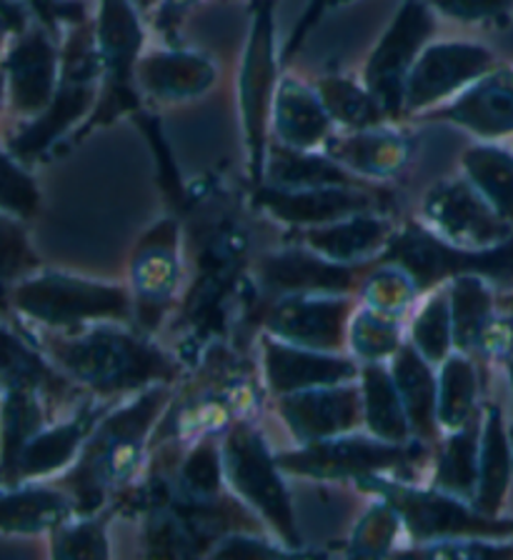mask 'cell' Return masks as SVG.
Instances as JSON below:
<instances>
[{
    "label": "cell",
    "mask_w": 513,
    "mask_h": 560,
    "mask_svg": "<svg viewBox=\"0 0 513 560\" xmlns=\"http://www.w3.org/2000/svg\"><path fill=\"white\" fill-rule=\"evenodd\" d=\"M165 400L168 390L153 388L95 428L91 441L83 445L75 468L58 483L71 498L75 513L91 515L98 511L108 490L136 468L143 438Z\"/></svg>",
    "instance_id": "6da1fadb"
},
{
    "label": "cell",
    "mask_w": 513,
    "mask_h": 560,
    "mask_svg": "<svg viewBox=\"0 0 513 560\" xmlns=\"http://www.w3.org/2000/svg\"><path fill=\"white\" fill-rule=\"evenodd\" d=\"M40 346L66 373L101 396L151 381L171 383L176 375V365L159 348L113 328H95L83 336H40Z\"/></svg>",
    "instance_id": "7a4b0ae2"
},
{
    "label": "cell",
    "mask_w": 513,
    "mask_h": 560,
    "mask_svg": "<svg viewBox=\"0 0 513 560\" xmlns=\"http://www.w3.org/2000/svg\"><path fill=\"white\" fill-rule=\"evenodd\" d=\"M98 78L101 56L95 23L83 18L71 25V33L60 50V78L54 101L11 140L8 153L19 158L21 163H31L50 145H56L75 122H85L98 101Z\"/></svg>",
    "instance_id": "3957f363"
},
{
    "label": "cell",
    "mask_w": 513,
    "mask_h": 560,
    "mask_svg": "<svg viewBox=\"0 0 513 560\" xmlns=\"http://www.w3.org/2000/svg\"><path fill=\"white\" fill-rule=\"evenodd\" d=\"M95 40L101 56V93L95 108L85 118L75 140L126 113L141 110L136 66L143 48V28L138 21V8L130 0H101L95 18Z\"/></svg>",
    "instance_id": "277c9868"
},
{
    "label": "cell",
    "mask_w": 513,
    "mask_h": 560,
    "mask_svg": "<svg viewBox=\"0 0 513 560\" xmlns=\"http://www.w3.org/2000/svg\"><path fill=\"white\" fill-rule=\"evenodd\" d=\"M276 0H254L250 11V33L243 52L238 78V105L243 120V136L248 148V171L254 186L260 188L266 180L268 163V128H271L273 101L278 91L276 58Z\"/></svg>",
    "instance_id": "5b68a950"
},
{
    "label": "cell",
    "mask_w": 513,
    "mask_h": 560,
    "mask_svg": "<svg viewBox=\"0 0 513 560\" xmlns=\"http://www.w3.org/2000/svg\"><path fill=\"white\" fill-rule=\"evenodd\" d=\"M11 308L48 328H73L85 320L126 318L128 295L124 288L60 273H36L11 288Z\"/></svg>",
    "instance_id": "8992f818"
},
{
    "label": "cell",
    "mask_w": 513,
    "mask_h": 560,
    "mask_svg": "<svg viewBox=\"0 0 513 560\" xmlns=\"http://www.w3.org/2000/svg\"><path fill=\"white\" fill-rule=\"evenodd\" d=\"M433 31H436L433 8L425 0H404L401 11L396 13L384 38L373 48L366 70H363V85L384 108L388 120L404 116L408 73Z\"/></svg>",
    "instance_id": "52a82bcc"
},
{
    "label": "cell",
    "mask_w": 513,
    "mask_h": 560,
    "mask_svg": "<svg viewBox=\"0 0 513 560\" xmlns=\"http://www.w3.org/2000/svg\"><path fill=\"white\" fill-rule=\"evenodd\" d=\"M388 258L404 266L419 288H429L446 276H489L506 285L513 283V238L478 253L456 243L446 245L421 228H406L390 243Z\"/></svg>",
    "instance_id": "ba28073f"
},
{
    "label": "cell",
    "mask_w": 513,
    "mask_h": 560,
    "mask_svg": "<svg viewBox=\"0 0 513 560\" xmlns=\"http://www.w3.org/2000/svg\"><path fill=\"white\" fill-rule=\"evenodd\" d=\"M223 460L233 488H236L250 505H256L258 511L266 515L268 523H271L291 546H299V533H295L293 525L291 501L289 495H285V488L276 472L278 463L268 455L264 438L258 435L254 425H233L229 441H225Z\"/></svg>",
    "instance_id": "9c48e42d"
},
{
    "label": "cell",
    "mask_w": 513,
    "mask_h": 560,
    "mask_svg": "<svg viewBox=\"0 0 513 560\" xmlns=\"http://www.w3.org/2000/svg\"><path fill=\"white\" fill-rule=\"evenodd\" d=\"M495 68L493 52L474 43L425 46L408 73L404 113H425Z\"/></svg>",
    "instance_id": "30bf717a"
},
{
    "label": "cell",
    "mask_w": 513,
    "mask_h": 560,
    "mask_svg": "<svg viewBox=\"0 0 513 560\" xmlns=\"http://www.w3.org/2000/svg\"><path fill=\"white\" fill-rule=\"evenodd\" d=\"M8 103L19 116L43 113L54 101L60 78V52L46 25H31L3 60Z\"/></svg>",
    "instance_id": "8fae6325"
},
{
    "label": "cell",
    "mask_w": 513,
    "mask_h": 560,
    "mask_svg": "<svg viewBox=\"0 0 513 560\" xmlns=\"http://www.w3.org/2000/svg\"><path fill=\"white\" fill-rule=\"evenodd\" d=\"M411 458V451L398 443L371 441V438H320L311 441L308 448L299 453L278 455V468L306 472L320 478L371 476V472L401 466Z\"/></svg>",
    "instance_id": "7c38bea8"
},
{
    "label": "cell",
    "mask_w": 513,
    "mask_h": 560,
    "mask_svg": "<svg viewBox=\"0 0 513 560\" xmlns=\"http://www.w3.org/2000/svg\"><path fill=\"white\" fill-rule=\"evenodd\" d=\"M376 480V478H373ZM373 486L386 495V501L396 508L398 518H404L419 538L436 536H511V521H491L489 515L471 513L446 495L421 493L404 486H390L386 480H376Z\"/></svg>",
    "instance_id": "4fadbf2b"
},
{
    "label": "cell",
    "mask_w": 513,
    "mask_h": 560,
    "mask_svg": "<svg viewBox=\"0 0 513 560\" xmlns=\"http://www.w3.org/2000/svg\"><path fill=\"white\" fill-rule=\"evenodd\" d=\"M425 218L436 223L456 245H491L506 241L511 223L491 208L471 183H441L425 198Z\"/></svg>",
    "instance_id": "5bb4252c"
},
{
    "label": "cell",
    "mask_w": 513,
    "mask_h": 560,
    "mask_svg": "<svg viewBox=\"0 0 513 560\" xmlns=\"http://www.w3.org/2000/svg\"><path fill=\"white\" fill-rule=\"evenodd\" d=\"M429 120H443L466 128L481 138L513 133V70L499 68L478 78L458 98L425 113Z\"/></svg>",
    "instance_id": "9a60e30c"
},
{
    "label": "cell",
    "mask_w": 513,
    "mask_h": 560,
    "mask_svg": "<svg viewBox=\"0 0 513 560\" xmlns=\"http://www.w3.org/2000/svg\"><path fill=\"white\" fill-rule=\"evenodd\" d=\"M363 402L355 385H324L283 398L281 413L303 443L341 435L361 420Z\"/></svg>",
    "instance_id": "2e32d148"
},
{
    "label": "cell",
    "mask_w": 513,
    "mask_h": 560,
    "mask_svg": "<svg viewBox=\"0 0 513 560\" xmlns=\"http://www.w3.org/2000/svg\"><path fill=\"white\" fill-rule=\"evenodd\" d=\"M219 70L201 52L155 50L138 60L136 81L141 91L161 101H186L203 95L215 83Z\"/></svg>",
    "instance_id": "e0dca14e"
},
{
    "label": "cell",
    "mask_w": 513,
    "mask_h": 560,
    "mask_svg": "<svg viewBox=\"0 0 513 560\" xmlns=\"http://www.w3.org/2000/svg\"><path fill=\"white\" fill-rule=\"evenodd\" d=\"M258 203L271 210L276 218L289 223H336L349 215L369 210L371 200L363 192H353L346 186L324 188H258Z\"/></svg>",
    "instance_id": "ac0fdd59"
},
{
    "label": "cell",
    "mask_w": 513,
    "mask_h": 560,
    "mask_svg": "<svg viewBox=\"0 0 513 560\" xmlns=\"http://www.w3.org/2000/svg\"><path fill=\"white\" fill-rule=\"evenodd\" d=\"M273 130L283 145L295 151H313L330 138V116L320 103L316 88L293 78H281L273 101Z\"/></svg>",
    "instance_id": "d6986e66"
},
{
    "label": "cell",
    "mask_w": 513,
    "mask_h": 560,
    "mask_svg": "<svg viewBox=\"0 0 513 560\" xmlns=\"http://www.w3.org/2000/svg\"><path fill=\"white\" fill-rule=\"evenodd\" d=\"M324 151L343 168L373 178L398 173L411 155V140L384 126L369 130H349V136L328 138Z\"/></svg>",
    "instance_id": "ffe728a7"
},
{
    "label": "cell",
    "mask_w": 513,
    "mask_h": 560,
    "mask_svg": "<svg viewBox=\"0 0 513 560\" xmlns=\"http://www.w3.org/2000/svg\"><path fill=\"white\" fill-rule=\"evenodd\" d=\"M3 390H33L56 406L71 396V383L28 340L0 323V393Z\"/></svg>",
    "instance_id": "44dd1931"
},
{
    "label": "cell",
    "mask_w": 513,
    "mask_h": 560,
    "mask_svg": "<svg viewBox=\"0 0 513 560\" xmlns=\"http://www.w3.org/2000/svg\"><path fill=\"white\" fill-rule=\"evenodd\" d=\"M349 313V301H311V298H293L283 301L273 311L268 326L278 338L291 346L308 348H338L343 336V320Z\"/></svg>",
    "instance_id": "7402d4cb"
},
{
    "label": "cell",
    "mask_w": 513,
    "mask_h": 560,
    "mask_svg": "<svg viewBox=\"0 0 513 560\" xmlns=\"http://www.w3.org/2000/svg\"><path fill=\"white\" fill-rule=\"evenodd\" d=\"M136 291L141 298V318L153 326L176 285V225L165 221L148 233L136 258Z\"/></svg>",
    "instance_id": "603a6c76"
},
{
    "label": "cell",
    "mask_w": 513,
    "mask_h": 560,
    "mask_svg": "<svg viewBox=\"0 0 513 560\" xmlns=\"http://www.w3.org/2000/svg\"><path fill=\"white\" fill-rule=\"evenodd\" d=\"M98 410L85 406L68 423L43 428L40 433L33 435L28 445H25V451L21 453L19 468H15V486L25 483V480L50 476V472L68 466L75 458L85 435L91 433V428L98 423Z\"/></svg>",
    "instance_id": "cb8c5ba5"
},
{
    "label": "cell",
    "mask_w": 513,
    "mask_h": 560,
    "mask_svg": "<svg viewBox=\"0 0 513 560\" xmlns=\"http://www.w3.org/2000/svg\"><path fill=\"white\" fill-rule=\"evenodd\" d=\"M266 368L271 385L281 393L338 385L355 375V368L349 361L306 353V350L273 343V340H266Z\"/></svg>",
    "instance_id": "d4e9b609"
},
{
    "label": "cell",
    "mask_w": 513,
    "mask_h": 560,
    "mask_svg": "<svg viewBox=\"0 0 513 560\" xmlns=\"http://www.w3.org/2000/svg\"><path fill=\"white\" fill-rule=\"evenodd\" d=\"M46 423V400L33 390L0 393V486L15 488L21 453Z\"/></svg>",
    "instance_id": "484cf974"
},
{
    "label": "cell",
    "mask_w": 513,
    "mask_h": 560,
    "mask_svg": "<svg viewBox=\"0 0 513 560\" xmlns=\"http://www.w3.org/2000/svg\"><path fill=\"white\" fill-rule=\"evenodd\" d=\"M71 513V498L60 488L15 486L0 493V533L54 530Z\"/></svg>",
    "instance_id": "4316f807"
},
{
    "label": "cell",
    "mask_w": 513,
    "mask_h": 560,
    "mask_svg": "<svg viewBox=\"0 0 513 560\" xmlns=\"http://www.w3.org/2000/svg\"><path fill=\"white\" fill-rule=\"evenodd\" d=\"M394 383L398 388V396L404 400L408 423L413 425V431L419 435L431 438L436 433L439 385L433 381L429 363L411 346L398 348L394 363Z\"/></svg>",
    "instance_id": "83f0119b"
},
{
    "label": "cell",
    "mask_w": 513,
    "mask_h": 560,
    "mask_svg": "<svg viewBox=\"0 0 513 560\" xmlns=\"http://www.w3.org/2000/svg\"><path fill=\"white\" fill-rule=\"evenodd\" d=\"M266 178L283 190H303V188H324V186H346L353 188L355 183L343 165L330 158L311 155V151H295L283 143L268 148Z\"/></svg>",
    "instance_id": "f1b7e54d"
},
{
    "label": "cell",
    "mask_w": 513,
    "mask_h": 560,
    "mask_svg": "<svg viewBox=\"0 0 513 560\" xmlns=\"http://www.w3.org/2000/svg\"><path fill=\"white\" fill-rule=\"evenodd\" d=\"M511 476V451L509 438L503 431V416L499 406H489L486 416V431L478 455V483H476V505L483 515H493L503 503Z\"/></svg>",
    "instance_id": "f546056e"
},
{
    "label": "cell",
    "mask_w": 513,
    "mask_h": 560,
    "mask_svg": "<svg viewBox=\"0 0 513 560\" xmlns=\"http://www.w3.org/2000/svg\"><path fill=\"white\" fill-rule=\"evenodd\" d=\"M260 276L271 288H285V291H346L351 285L349 268L308 258L303 253L266 258Z\"/></svg>",
    "instance_id": "4dcf8cb0"
},
{
    "label": "cell",
    "mask_w": 513,
    "mask_h": 560,
    "mask_svg": "<svg viewBox=\"0 0 513 560\" xmlns=\"http://www.w3.org/2000/svg\"><path fill=\"white\" fill-rule=\"evenodd\" d=\"M468 183L501 218L513 221V155L499 145H474L464 153Z\"/></svg>",
    "instance_id": "1f68e13d"
},
{
    "label": "cell",
    "mask_w": 513,
    "mask_h": 560,
    "mask_svg": "<svg viewBox=\"0 0 513 560\" xmlns=\"http://www.w3.org/2000/svg\"><path fill=\"white\" fill-rule=\"evenodd\" d=\"M316 93L334 122H341L349 130H369L384 126L388 116L366 85H359L351 78L328 75L316 81Z\"/></svg>",
    "instance_id": "d6a6232c"
},
{
    "label": "cell",
    "mask_w": 513,
    "mask_h": 560,
    "mask_svg": "<svg viewBox=\"0 0 513 560\" xmlns=\"http://www.w3.org/2000/svg\"><path fill=\"white\" fill-rule=\"evenodd\" d=\"M363 390H366V420L369 428L388 443H404L408 435V416L396 383L378 365H366L363 371Z\"/></svg>",
    "instance_id": "836d02e7"
},
{
    "label": "cell",
    "mask_w": 513,
    "mask_h": 560,
    "mask_svg": "<svg viewBox=\"0 0 513 560\" xmlns=\"http://www.w3.org/2000/svg\"><path fill=\"white\" fill-rule=\"evenodd\" d=\"M493 298L476 276H458L454 285V340L458 348H478L491 336Z\"/></svg>",
    "instance_id": "e575fe53"
},
{
    "label": "cell",
    "mask_w": 513,
    "mask_h": 560,
    "mask_svg": "<svg viewBox=\"0 0 513 560\" xmlns=\"http://www.w3.org/2000/svg\"><path fill=\"white\" fill-rule=\"evenodd\" d=\"M386 231L388 228L384 221H373V218L355 215L351 221H343V223L336 221L330 225L316 228V231L308 233V241L313 248L324 253V256H328L330 260L349 262L384 243Z\"/></svg>",
    "instance_id": "d590c367"
},
{
    "label": "cell",
    "mask_w": 513,
    "mask_h": 560,
    "mask_svg": "<svg viewBox=\"0 0 513 560\" xmlns=\"http://www.w3.org/2000/svg\"><path fill=\"white\" fill-rule=\"evenodd\" d=\"M40 268L19 218L0 213V313L11 308V288Z\"/></svg>",
    "instance_id": "8d00e7d4"
},
{
    "label": "cell",
    "mask_w": 513,
    "mask_h": 560,
    "mask_svg": "<svg viewBox=\"0 0 513 560\" xmlns=\"http://www.w3.org/2000/svg\"><path fill=\"white\" fill-rule=\"evenodd\" d=\"M436 483L456 495H474L478 483V420L460 425L456 438L443 448Z\"/></svg>",
    "instance_id": "74e56055"
},
{
    "label": "cell",
    "mask_w": 513,
    "mask_h": 560,
    "mask_svg": "<svg viewBox=\"0 0 513 560\" xmlns=\"http://www.w3.org/2000/svg\"><path fill=\"white\" fill-rule=\"evenodd\" d=\"M476 400V368L466 358H451L439 383V420L446 428H460L471 420Z\"/></svg>",
    "instance_id": "f35d334b"
},
{
    "label": "cell",
    "mask_w": 513,
    "mask_h": 560,
    "mask_svg": "<svg viewBox=\"0 0 513 560\" xmlns=\"http://www.w3.org/2000/svg\"><path fill=\"white\" fill-rule=\"evenodd\" d=\"M40 206V192L33 175L11 153L0 151V213L28 221Z\"/></svg>",
    "instance_id": "ab89813d"
},
{
    "label": "cell",
    "mask_w": 513,
    "mask_h": 560,
    "mask_svg": "<svg viewBox=\"0 0 513 560\" xmlns=\"http://www.w3.org/2000/svg\"><path fill=\"white\" fill-rule=\"evenodd\" d=\"M454 336V320H451V308L446 295H436L425 305L413 326L416 348L429 363H439L446 358V350Z\"/></svg>",
    "instance_id": "60d3db41"
},
{
    "label": "cell",
    "mask_w": 513,
    "mask_h": 560,
    "mask_svg": "<svg viewBox=\"0 0 513 560\" xmlns=\"http://www.w3.org/2000/svg\"><path fill=\"white\" fill-rule=\"evenodd\" d=\"M54 556L58 558H106V533L103 525L85 521L68 525L60 523L54 528Z\"/></svg>",
    "instance_id": "b9f144b4"
},
{
    "label": "cell",
    "mask_w": 513,
    "mask_h": 560,
    "mask_svg": "<svg viewBox=\"0 0 513 560\" xmlns=\"http://www.w3.org/2000/svg\"><path fill=\"white\" fill-rule=\"evenodd\" d=\"M353 346L371 361L386 355L390 350H398V326L378 311L361 313L353 326Z\"/></svg>",
    "instance_id": "7bdbcfd3"
},
{
    "label": "cell",
    "mask_w": 513,
    "mask_h": 560,
    "mask_svg": "<svg viewBox=\"0 0 513 560\" xmlns=\"http://www.w3.org/2000/svg\"><path fill=\"white\" fill-rule=\"evenodd\" d=\"M398 530V513L394 505H381L373 508L369 518L363 521L361 530L355 533L353 548L359 556H378L384 553V548L390 546Z\"/></svg>",
    "instance_id": "ee69618b"
},
{
    "label": "cell",
    "mask_w": 513,
    "mask_h": 560,
    "mask_svg": "<svg viewBox=\"0 0 513 560\" xmlns=\"http://www.w3.org/2000/svg\"><path fill=\"white\" fill-rule=\"evenodd\" d=\"M433 11L460 23L499 21L513 8V0H425Z\"/></svg>",
    "instance_id": "f6af8a7d"
},
{
    "label": "cell",
    "mask_w": 513,
    "mask_h": 560,
    "mask_svg": "<svg viewBox=\"0 0 513 560\" xmlns=\"http://www.w3.org/2000/svg\"><path fill=\"white\" fill-rule=\"evenodd\" d=\"M219 451H215L213 443H203L201 448H196V453L188 458L184 480L196 490V493H213V490L219 488Z\"/></svg>",
    "instance_id": "bcb514c9"
},
{
    "label": "cell",
    "mask_w": 513,
    "mask_h": 560,
    "mask_svg": "<svg viewBox=\"0 0 513 560\" xmlns=\"http://www.w3.org/2000/svg\"><path fill=\"white\" fill-rule=\"evenodd\" d=\"M408 295H411L408 278L401 273H394V270H386V273L376 276L369 285V298L378 311L401 308L408 301Z\"/></svg>",
    "instance_id": "7dc6e473"
},
{
    "label": "cell",
    "mask_w": 513,
    "mask_h": 560,
    "mask_svg": "<svg viewBox=\"0 0 513 560\" xmlns=\"http://www.w3.org/2000/svg\"><path fill=\"white\" fill-rule=\"evenodd\" d=\"M28 3V8L33 13L38 15L40 25H46L50 33H58L60 23H78L83 21V8L75 3H68V0H23Z\"/></svg>",
    "instance_id": "c3c4849f"
},
{
    "label": "cell",
    "mask_w": 513,
    "mask_h": 560,
    "mask_svg": "<svg viewBox=\"0 0 513 560\" xmlns=\"http://www.w3.org/2000/svg\"><path fill=\"white\" fill-rule=\"evenodd\" d=\"M31 8L23 0H0V46L31 28Z\"/></svg>",
    "instance_id": "681fc988"
},
{
    "label": "cell",
    "mask_w": 513,
    "mask_h": 560,
    "mask_svg": "<svg viewBox=\"0 0 513 560\" xmlns=\"http://www.w3.org/2000/svg\"><path fill=\"white\" fill-rule=\"evenodd\" d=\"M196 3L198 0H161V11L155 15V25H159L163 33H173Z\"/></svg>",
    "instance_id": "f907efd6"
},
{
    "label": "cell",
    "mask_w": 513,
    "mask_h": 560,
    "mask_svg": "<svg viewBox=\"0 0 513 560\" xmlns=\"http://www.w3.org/2000/svg\"><path fill=\"white\" fill-rule=\"evenodd\" d=\"M503 308L509 311V323H506V336H503V355H506V365H509V375L513 383V295L503 298Z\"/></svg>",
    "instance_id": "816d5d0a"
},
{
    "label": "cell",
    "mask_w": 513,
    "mask_h": 560,
    "mask_svg": "<svg viewBox=\"0 0 513 560\" xmlns=\"http://www.w3.org/2000/svg\"><path fill=\"white\" fill-rule=\"evenodd\" d=\"M130 3L138 8V13H148V11H153V8L159 5L161 0H130Z\"/></svg>",
    "instance_id": "f5cc1de1"
},
{
    "label": "cell",
    "mask_w": 513,
    "mask_h": 560,
    "mask_svg": "<svg viewBox=\"0 0 513 560\" xmlns=\"http://www.w3.org/2000/svg\"><path fill=\"white\" fill-rule=\"evenodd\" d=\"M3 95H5V75L3 70H0V103H3Z\"/></svg>",
    "instance_id": "db71d44e"
},
{
    "label": "cell",
    "mask_w": 513,
    "mask_h": 560,
    "mask_svg": "<svg viewBox=\"0 0 513 560\" xmlns=\"http://www.w3.org/2000/svg\"><path fill=\"white\" fill-rule=\"evenodd\" d=\"M511 441H513V431H511Z\"/></svg>",
    "instance_id": "11a10c76"
}]
</instances>
